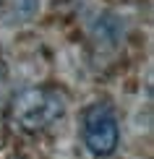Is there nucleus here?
Masks as SVG:
<instances>
[{
	"mask_svg": "<svg viewBox=\"0 0 154 159\" xmlns=\"http://www.w3.org/2000/svg\"><path fill=\"white\" fill-rule=\"evenodd\" d=\"M65 112V99L58 89L50 86H34V89H24L16 94L11 104V115L16 125L26 133H39V130L50 128L55 120H60Z\"/></svg>",
	"mask_w": 154,
	"mask_h": 159,
	"instance_id": "obj_1",
	"label": "nucleus"
},
{
	"mask_svg": "<svg viewBox=\"0 0 154 159\" xmlns=\"http://www.w3.org/2000/svg\"><path fill=\"white\" fill-rule=\"evenodd\" d=\"M118 117L107 104H91L84 112V143L94 157H110L118 146Z\"/></svg>",
	"mask_w": 154,
	"mask_h": 159,
	"instance_id": "obj_2",
	"label": "nucleus"
},
{
	"mask_svg": "<svg viewBox=\"0 0 154 159\" xmlns=\"http://www.w3.org/2000/svg\"><path fill=\"white\" fill-rule=\"evenodd\" d=\"M34 3L37 0H0V5H5L11 13H16V16H29L31 11H34Z\"/></svg>",
	"mask_w": 154,
	"mask_h": 159,
	"instance_id": "obj_3",
	"label": "nucleus"
}]
</instances>
